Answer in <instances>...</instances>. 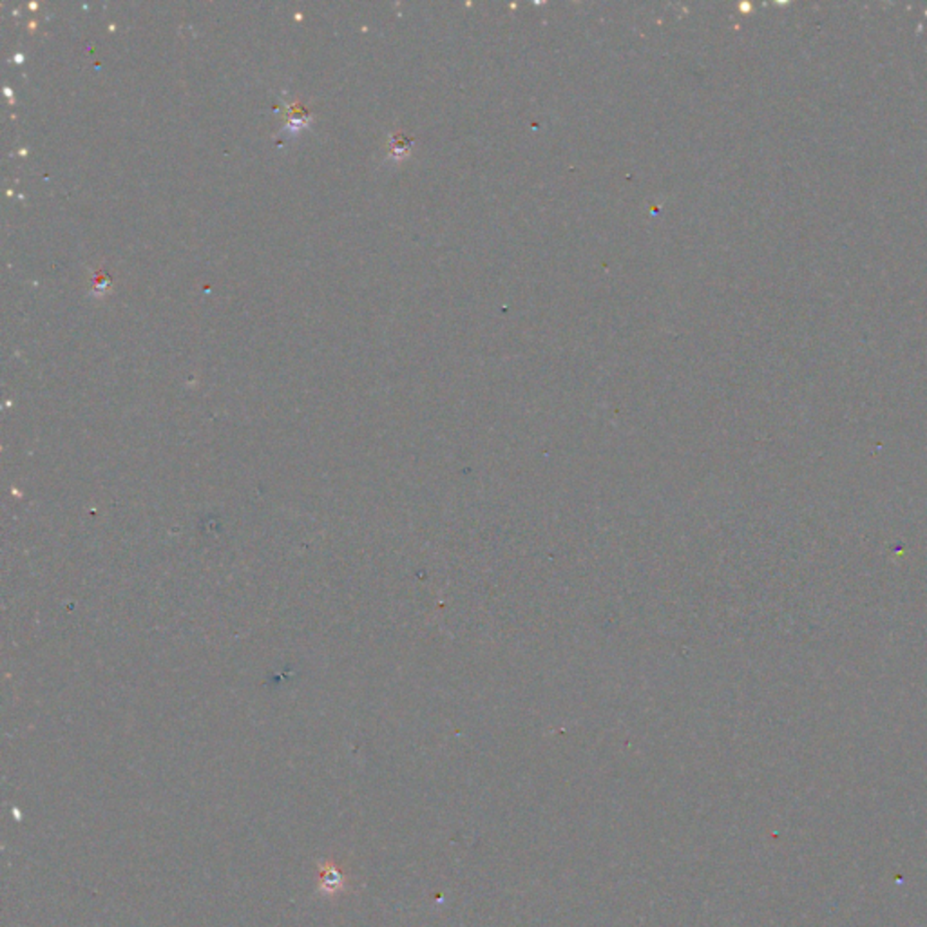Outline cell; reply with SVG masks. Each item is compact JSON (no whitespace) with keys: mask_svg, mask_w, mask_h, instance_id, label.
<instances>
[{"mask_svg":"<svg viewBox=\"0 0 927 927\" xmlns=\"http://www.w3.org/2000/svg\"><path fill=\"white\" fill-rule=\"evenodd\" d=\"M319 888L327 895H337L345 889V875L334 862L319 868Z\"/></svg>","mask_w":927,"mask_h":927,"instance_id":"cell-1","label":"cell"}]
</instances>
